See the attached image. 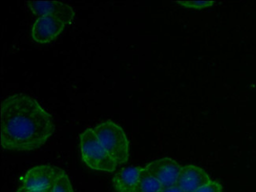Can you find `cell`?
Masks as SVG:
<instances>
[{"mask_svg": "<svg viewBox=\"0 0 256 192\" xmlns=\"http://www.w3.org/2000/svg\"><path fill=\"white\" fill-rule=\"evenodd\" d=\"M16 192H50V189L44 190H30V189L28 188H23V186H20V188H19L18 190Z\"/></svg>", "mask_w": 256, "mask_h": 192, "instance_id": "15", "label": "cell"}, {"mask_svg": "<svg viewBox=\"0 0 256 192\" xmlns=\"http://www.w3.org/2000/svg\"><path fill=\"white\" fill-rule=\"evenodd\" d=\"M50 192H74L69 176L66 172L57 179L50 189Z\"/></svg>", "mask_w": 256, "mask_h": 192, "instance_id": "11", "label": "cell"}, {"mask_svg": "<svg viewBox=\"0 0 256 192\" xmlns=\"http://www.w3.org/2000/svg\"><path fill=\"white\" fill-rule=\"evenodd\" d=\"M196 192H223L222 186L217 181L210 180L209 183L197 189Z\"/></svg>", "mask_w": 256, "mask_h": 192, "instance_id": "13", "label": "cell"}, {"mask_svg": "<svg viewBox=\"0 0 256 192\" xmlns=\"http://www.w3.org/2000/svg\"><path fill=\"white\" fill-rule=\"evenodd\" d=\"M36 17H52L58 19L65 24H70L75 18L72 6L60 1H28L26 2Z\"/></svg>", "mask_w": 256, "mask_h": 192, "instance_id": "5", "label": "cell"}, {"mask_svg": "<svg viewBox=\"0 0 256 192\" xmlns=\"http://www.w3.org/2000/svg\"><path fill=\"white\" fill-rule=\"evenodd\" d=\"M145 168L162 188H169L176 184L182 166L174 159L164 158L149 163Z\"/></svg>", "mask_w": 256, "mask_h": 192, "instance_id": "6", "label": "cell"}, {"mask_svg": "<svg viewBox=\"0 0 256 192\" xmlns=\"http://www.w3.org/2000/svg\"><path fill=\"white\" fill-rule=\"evenodd\" d=\"M56 130L52 115L31 96L17 94L1 104V146L30 152L44 145Z\"/></svg>", "mask_w": 256, "mask_h": 192, "instance_id": "1", "label": "cell"}, {"mask_svg": "<svg viewBox=\"0 0 256 192\" xmlns=\"http://www.w3.org/2000/svg\"><path fill=\"white\" fill-rule=\"evenodd\" d=\"M64 170L52 164H41L32 167L24 174L22 179V186L34 190L52 189Z\"/></svg>", "mask_w": 256, "mask_h": 192, "instance_id": "4", "label": "cell"}, {"mask_svg": "<svg viewBox=\"0 0 256 192\" xmlns=\"http://www.w3.org/2000/svg\"><path fill=\"white\" fill-rule=\"evenodd\" d=\"M80 148L82 160L88 167L102 172L116 171L118 163L104 148L93 128L80 134Z\"/></svg>", "mask_w": 256, "mask_h": 192, "instance_id": "2", "label": "cell"}, {"mask_svg": "<svg viewBox=\"0 0 256 192\" xmlns=\"http://www.w3.org/2000/svg\"><path fill=\"white\" fill-rule=\"evenodd\" d=\"M98 140L118 164L126 163L130 156V144L121 126L105 120L93 128Z\"/></svg>", "mask_w": 256, "mask_h": 192, "instance_id": "3", "label": "cell"}, {"mask_svg": "<svg viewBox=\"0 0 256 192\" xmlns=\"http://www.w3.org/2000/svg\"><path fill=\"white\" fill-rule=\"evenodd\" d=\"M162 190L161 184L152 176L146 168H142L134 192H161Z\"/></svg>", "mask_w": 256, "mask_h": 192, "instance_id": "10", "label": "cell"}, {"mask_svg": "<svg viewBox=\"0 0 256 192\" xmlns=\"http://www.w3.org/2000/svg\"><path fill=\"white\" fill-rule=\"evenodd\" d=\"M210 181V176L204 170L194 164H187L182 166L175 185L182 192H196Z\"/></svg>", "mask_w": 256, "mask_h": 192, "instance_id": "7", "label": "cell"}, {"mask_svg": "<svg viewBox=\"0 0 256 192\" xmlns=\"http://www.w3.org/2000/svg\"><path fill=\"white\" fill-rule=\"evenodd\" d=\"M176 2L184 8L197 10L210 8L216 4L214 1H178Z\"/></svg>", "mask_w": 256, "mask_h": 192, "instance_id": "12", "label": "cell"}, {"mask_svg": "<svg viewBox=\"0 0 256 192\" xmlns=\"http://www.w3.org/2000/svg\"><path fill=\"white\" fill-rule=\"evenodd\" d=\"M161 192H182L180 189L176 186L174 185L172 186H169V188H162V190Z\"/></svg>", "mask_w": 256, "mask_h": 192, "instance_id": "14", "label": "cell"}, {"mask_svg": "<svg viewBox=\"0 0 256 192\" xmlns=\"http://www.w3.org/2000/svg\"><path fill=\"white\" fill-rule=\"evenodd\" d=\"M142 168L141 167H128L118 171L113 178V186L116 192H134Z\"/></svg>", "mask_w": 256, "mask_h": 192, "instance_id": "9", "label": "cell"}, {"mask_svg": "<svg viewBox=\"0 0 256 192\" xmlns=\"http://www.w3.org/2000/svg\"><path fill=\"white\" fill-rule=\"evenodd\" d=\"M65 26L62 20L54 18H38L32 26V39L39 44L52 42L62 32Z\"/></svg>", "mask_w": 256, "mask_h": 192, "instance_id": "8", "label": "cell"}]
</instances>
